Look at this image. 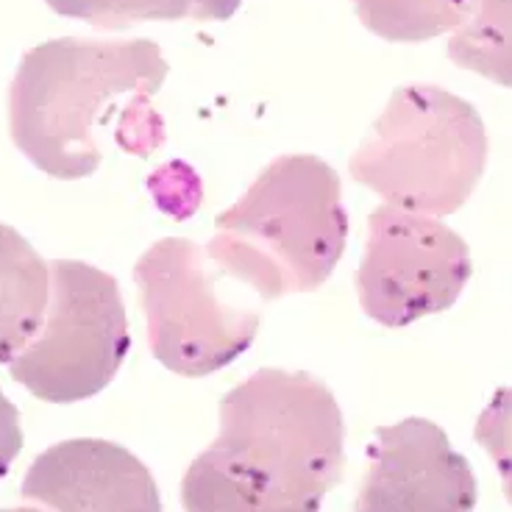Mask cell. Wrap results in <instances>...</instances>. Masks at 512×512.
I'll return each instance as SVG.
<instances>
[{
  "instance_id": "obj_1",
  "label": "cell",
  "mask_w": 512,
  "mask_h": 512,
  "mask_svg": "<svg viewBox=\"0 0 512 512\" xmlns=\"http://www.w3.org/2000/svg\"><path fill=\"white\" fill-rule=\"evenodd\" d=\"M151 39L62 37L23 56L9 87V134L53 179L92 176L109 145L151 156L165 142L154 95L167 78Z\"/></svg>"
},
{
  "instance_id": "obj_2",
  "label": "cell",
  "mask_w": 512,
  "mask_h": 512,
  "mask_svg": "<svg viewBox=\"0 0 512 512\" xmlns=\"http://www.w3.org/2000/svg\"><path fill=\"white\" fill-rule=\"evenodd\" d=\"M343 440L326 384L262 368L220 398L218 437L181 479L184 512H318L343 476Z\"/></svg>"
},
{
  "instance_id": "obj_3",
  "label": "cell",
  "mask_w": 512,
  "mask_h": 512,
  "mask_svg": "<svg viewBox=\"0 0 512 512\" xmlns=\"http://www.w3.org/2000/svg\"><path fill=\"white\" fill-rule=\"evenodd\" d=\"M348 237L340 176L318 156L273 159L245 195L215 218L206 254L262 301L315 293Z\"/></svg>"
},
{
  "instance_id": "obj_4",
  "label": "cell",
  "mask_w": 512,
  "mask_h": 512,
  "mask_svg": "<svg viewBox=\"0 0 512 512\" xmlns=\"http://www.w3.org/2000/svg\"><path fill=\"white\" fill-rule=\"evenodd\" d=\"M487 131L468 101L429 84L398 87L348 162L351 179L421 215L457 212L482 179Z\"/></svg>"
},
{
  "instance_id": "obj_5",
  "label": "cell",
  "mask_w": 512,
  "mask_h": 512,
  "mask_svg": "<svg viewBox=\"0 0 512 512\" xmlns=\"http://www.w3.org/2000/svg\"><path fill=\"white\" fill-rule=\"evenodd\" d=\"M223 270L192 240L165 237L134 265L148 346L167 371L209 376L254 343L259 309L223 284Z\"/></svg>"
},
{
  "instance_id": "obj_6",
  "label": "cell",
  "mask_w": 512,
  "mask_h": 512,
  "mask_svg": "<svg viewBox=\"0 0 512 512\" xmlns=\"http://www.w3.org/2000/svg\"><path fill=\"white\" fill-rule=\"evenodd\" d=\"M51 298L39 332L6 368L14 382L51 404H73L101 393L131 348L126 307L117 282L76 259H53Z\"/></svg>"
},
{
  "instance_id": "obj_7",
  "label": "cell",
  "mask_w": 512,
  "mask_h": 512,
  "mask_svg": "<svg viewBox=\"0 0 512 512\" xmlns=\"http://www.w3.org/2000/svg\"><path fill=\"white\" fill-rule=\"evenodd\" d=\"M471 273V248L446 223L390 204L371 212L357 270L359 304L371 320L401 329L446 312Z\"/></svg>"
},
{
  "instance_id": "obj_8",
  "label": "cell",
  "mask_w": 512,
  "mask_h": 512,
  "mask_svg": "<svg viewBox=\"0 0 512 512\" xmlns=\"http://www.w3.org/2000/svg\"><path fill=\"white\" fill-rule=\"evenodd\" d=\"M476 476L426 418L379 426L354 512H474Z\"/></svg>"
},
{
  "instance_id": "obj_9",
  "label": "cell",
  "mask_w": 512,
  "mask_h": 512,
  "mask_svg": "<svg viewBox=\"0 0 512 512\" xmlns=\"http://www.w3.org/2000/svg\"><path fill=\"white\" fill-rule=\"evenodd\" d=\"M23 499L51 512H162L154 474L128 448L78 437L42 451Z\"/></svg>"
},
{
  "instance_id": "obj_10",
  "label": "cell",
  "mask_w": 512,
  "mask_h": 512,
  "mask_svg": "<svg viewBox=\"0 0 512 512\" xmlns=\"http://www.w3.org/2000/svg\"><path fill=\"white\" fill-rule=\"evenodd\" d=\"M51 298V268L34 245L0 223V362L39 332Z\"/></svg>"
},
{
  "instance_id": "obj_11",
  "label": "cell",
  "mask_w": 512,
  "mask_h": 512,
  "mask_svg": "<svg viewBox=\"0 0 512 512\" xmlns=\"http://www.w3.org/2000/svg\"><path fill=\"white\" fill-rule=\"evenodd\" d=\"M448 59L487 81L512 87V0H465Z\"/></svg>"
},
{
  "instance_id": "obj_12",
  "label": "cell",
  "mask_w": 512,
  "mask_h": 512,
  "mask_svg": "<svg viewBox=\"0 0 512 512\" xmlns=\"http://www.w3.org/2000/svg\"><path fill=\"white\" fill-rule=\"evenodd\" d=\"M362 26L390 42H423L460 26L465 0H354Z\"/></svg>"
},
{
  "instance_id": "obj_13",
  "label": "cell",
  "mask_w": 512,
  "mask_h": 512,
  "mask_svg": "<svg viewBox=\"0 0 512 512\" xmlns=\"http://www.w3.org/2000/svg\"><path fill=\"white\" fill-rule=\"evenodd\" d=\"M53 12L95 28H128L145 20H184L192 0H45Z\"/></svg>"
},
{
  "instance_id": "obj_14",
  "label": "cell",
  "mask_w": 512,
  "mask_h": 512,
  "mask_svg": "<svg viewBox=\"0 0 512 512\" xmlns=\"http://www.w3.org/2000/svg\"><path fill=\"white\" fill-rule=\"evenodd\" d=\"M474 437L490 454L501 476L504 496L512 504V387L496 390V396L490 398V404L476 421Z\"/></svg>"
},
{
  "instance_id": "obj_15",
  "label": "cell",
  "mask_w": 512,
  "mask_h": 512,
  "mask_svg": "<svg viewBox=\"0 0 512 512\" xmlns=\"http://www.w3.org/2000/svg\"><path fill=\"white\" fill-rule=\"evenodd\" d=\"M23 451V429H20V412L0 390V479L9 474V468Z\"/></svg>"
},
{
  "instance_id": "obj_16",
  "label": "cell",
  "mask_w": 512,
  "mask_h": 512,
  "mask_svg": "<svg viewBox=\"0 0 512 512\" xmlns=\"http://www.w3.org/2000/svg\"><path fill=\"white\" fill-rule=\"evenodd\" d=\"M243 6V0H192L190 17L195 20H229Z\"/></svg>"
},
{
  "instance_id": "obj_17",
  "label": "cell",
  "mask_w": 512,
  "mask_h": 512,
  "mask_svg": "<svg viewBox=\"0 0 512 512\" xmlns=\"http://www.w3.org/2000/svg\"><path fill=\"white\" fill-rule=\"evenodd\" d=\"M0 512H42L37 507H14V510H0Z\"/></svg>"
}]
</instances>
